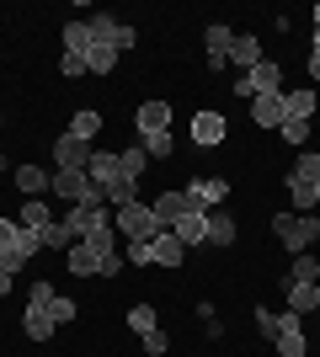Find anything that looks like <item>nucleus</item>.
I'll return each instance as SVG.
<instances>
[{
	"instance_id": "nucleus-47",
	"label": "nucleus",
	"mask_w": 320,
	"mask_h": 357,
	"mask_svg": "<svg viewBox=\"0 0 320 357\" xmlns=\"http://www.w3.org/2000/svg\"><path fill=\"white\" fill-rule=\"evenodd\" d=\"M0 165H6V155H0Z\"/></svg>"
},
{
	"instance_id": "nucleus-15",
	"label": "nucleus",
	"mask_w": 320,
	"mask_h": 357,
	"mask_svg": "<svg viewBox=\"0 0 320 357\" xmlns=\"http://www.w3.org/2000/svg\"><path fill=\"white\" fill-rule=\"evenodd\" d=\"M267 59V54H261V38L257 32H235V48H229V64H235V70H257V64Z\"/></svg>"
},
{
	"instance_id": "nucleus-8",
	"label": "nucleus",
	"mask_w": 320,
	"mask_h": 357,
	"mask_svg": "<svg viewBox=\"0 0 320 357\" xmlns=\"http://www.w3.org/2000/svg\"><path fill=\"white\" fill-rule=\"evenodd\" d=\"M229 48H235V32H229L224 22H213V27L203 32V64H208V70H224Z\"/></svg>"
},
{
	"instance_id": "nucleus-44",
	"label": "nucleus",
	"mask_w": 320,
	"mask_h": 357,
	"mask_svg": "<svg viewBox=\"0 0 320 357\" xmlns=\"http://www.w3.org/2000/svg\"><path fill=\"white\" fill-rule=\"evenodd\" d=\"M310 80L320 86V54H310Z\"/></svg>"
},
{
	"instance_id": "nucleus-9",
	"label": "nucleus",
	"mask_w": 320,
	"mask_h": 357,
	"mask_svg": "<svg viewBox=\"0 0 320 357\" xmlns=\"http://www.w3.org/2000/svg\"><path fill=\"white\" fill-rule=\"evenodd\" d=\"M59 224H64L75 240H86V235H96V229H107V224H112V208H70Z\"/></svg>"
},
{
	"instance_id": "nucleus-35",
	"label": "nucleus",
	"mask_w": 320,
	"mask_h": 357,
	"mask_svg": "<svg viewBox=\"0 0 320 357\" xmlns=\"http://www.w3.org/2000/svg\"><path fill=\"white\" fill-rule=\"evenodd\" d=\"M54 294H59V288L48 283V278H32V288H27V304H32V310H48V304H54Z\"/></svg>"
},
{
	"instance_id": "nucleus-27",
	"label": "nucleus",
	"mask_w": 320,
	"mask_h": 357,
	"mask_svg": "<svg viewBox=\"0 0 320 357\" xmlns=\"http://www.w3.org/2000/svg\"><path fill=\"white\" fill-rule=\"evenodd\" d=\"M118 165H123V176H144V165H150V155H144V144H123L118 149Z\"/></svg>"
},
{
	"instance_id": "nucleus-14",
	"label": "nucleus",
	"mask_w": 320,
	"mask_h": 357,
	"mask_svg": "<svg viewBox=\"0 0 320 357\" xmlns=\"http://www.w3.org/2000/svg\"><path fill=\"white\" fill-rule=\"evenodd\" d=\"M150 208H155V219H160V224L171 229V224L182 219V213H192V197H187V187H166V192L155 197Z\"/></svg>"
},
{
	"instance_id": "nucleus-3",
	"label": "nucleus",
	"mask_w": 320,
	"mask_h": 357,
	"mask_svg": "<svg viewBox=\"0 0 320 357\" xmlns=\"http://www.w3.org/2000/svg\"><path fill=\"white\" fill-rule=\"evenodd\" d=\"M273 91H283V64L277 59H261L257 70L235 75V96L241 102H257V96H273Z\"/></svg>"
},
{
	"instance_id": "nucleus-36",
	"label": "nucleus",
	"mask_w": 320,
	"mask_h": 357,
	"mask_svg": "<svg viewBox=\"0 0 320 357\" xmlns=\"http://www.w3.org/2000/svg\"><path fill=\"white\" fill-rule=\"evenodd\" d=\"M139 347H144V357H166V352H171V336L155 326V331H144V336H139Z\"/></svg>"
},
{
	"instance_id": "nucleus-5",
	"label": "nucleus",
	"mask_w": 320,
	"mask_h": 357,
	"mask_svg": "<svg viewBox=\"0 0 320 357\" xmlns=\"http://www.w3.org/2000/svg\"><path fill=\"white\" fill-rule=\"evenodd\" d=\"M11 187L22 197H48L54 192V171L38 165V160H22V165H11Z\"/></svg>"
},
{
	"instance_id": "nucleus-25",
	"label": "nucleus",
	"mask_w": 320,
	"mask_h": 357,
	"mask_svg": "<svg viewBox=\"0 0 320 357\" xmlns=\"http://www.w3.org/2000/svg\"><path fill=\"white\" fill-rule=\"evenodd\" d=\"M70 134H75L80 144H91V139L102 134V112H96V107H80L75 118H70Z\"/></svg>"
},
{
	"instance_id": "nucleus-10",
	"label": "nucleus",
	"mask_w": 320,
	"mask_h": 357,
	"mask_svg": "<svg viewBox=\"0 0 320 357\" xmlns=\"http://www.w3.org/2000/svg\"><path fill=\"white\" fill-rule=\"evenodd\" d=\"M187 261V245L176 235H171V229H160V235L150 240V267H166V272H176Z\"/></svg>"
},
{
	"instance_id": "nucleus-42",
	"label": "nucleus",
	"mask_w": 320,
	"mask_h": 357,
	"mask_svg": "<svg viewBox=\"0 0 320 357\" xmlns=\"http://www.w3.org/2000/svg\"><path fill=\"white\" fill-rule=\"evenodd\" d=\"M134 43H139V32L128 27V22H118V54H128V48H134Z\"/></svg>"
},
{
	"instance_id": "nucleus-17",
	"label": "nucleus",
	"mask_w": 320,
	"mask_h": 357,
	"mask_svg": "<svg viewBox=\"0 0 320 357\" xmlns=\"http://www.w3.org/2000/svg\"><path fill=\"white\" fill-rule=\"evenodd\" d=\"M315 107H320V96H315V86H299V91H283V112H289L294 123H310L315 118ZM283 118V123H289Z\"/></svg>"
},
{
	"instance_id": "nucleus-16",
	"label": "nucleus",
	"mask_w": 320,
	"mask_h": 357,
	"mask_svg": "<svg viewBox=\"0 0 320 357\" xmlns=\"http://www.w3.org/2000/svg\"><path fill=\"white\" fill-rule=\"evenodd\" d=\"M64 267L75 272V278H102V251H91L86 240H75V245L64 251Z\"/></svg>"
},
{
	"instance_id": "nucleus-4",
	"label": "nucleus",
	"mask_w": 320,
	"mask_h": 357,
	"mask_svg": "<svg viewBox=\"0 0 320 357\" xmlns=\"http://www.w3.org/2000/svg\"><path fill=\"white\" fill-rule=\"evenodd\" d=\"M273 352L277 357H305L310 352V336H305V314H277V336H273Z\"/></svg>"
},
{
	"instance_id": "nucleus-1",
	"label": "nucleus",
	"mask_w": 320,
	"mask_h": 357,
	"mask_svg": "<svg viewBox=\"0 0 320 357\" xmlns=\"http://www.w3.org/2000/svg\"><path fill=\"white\" fill-rule=\"evenodd\" d=\"M112 224H118L123 245H128V240H139V245H150V240L160 235V229H166V224L155 219V208H150V203H139V197H134V203H123V208H118V219H112Z\"/></svg>"
},
{
	"instance_id": "nucleus-41",
	"label": "nucleus",
	"mask_w": 320,
	"mask_h": 357,
	"mask_svg": "<svg viewBox=\"0 0 320 357\" xmlns=\"http://www.w3.org/2000/svg\"><path fill=\"white\" fill-rule=\"evenodd\" d=\"M118 272H128V261H123L118 251H107L102 256V278H118Z\"/></svg>"
},
{
	"instance_id": "nucleus-37",
	"label": "nucleus",
	"mask_w": 320,
	"mask_h": 357,
	"mask_svg": "<svg viewBox=\"0 0 320 357\" xmlns=\"http://www.w3.org/2000/svg\"><path fill=\"white\" fill-rule=\"evenodd\" d=\"M139 144H144V155H150V160H171L176 139H171V134H150V139H139Z\"/></svg>"
},
{
	"instance_id": "nucleus-21",
	"label": "nucleus",
	"mask_w": 320,
	"mask_h": 357,
	"mask_svg": "<svg viewBox=\"0 0 320 357\" xmlns=\"http://www.w3.org/2000/svg\"><path fill=\"white\" fill-rule=\"evenodd\" d=\"M16 240H22V224H16V219H0V261H6L11 272H22L27 261L16 256Z\"/></svg>"
},
{
	"instance_id": "nucleus-33",
	"label": "nucleus",
	"mask_w": 320,
	"mask_h": 357,
	"mask_svg": "<svg viewBox=\"0 0 320 357\" xmlns=\"http://www.w3.org/2000/svg\"><path fill=\"white\" fill-rule=\"evenodd\" d=\"M48 314H54V326H75V314H80V304L70 294H54V304H48Z\"/></svg>"
},
{
	"instance_id": "nucleus-31",
	"label": "nucleus",
	"mask_w": 320,
	"mask_h": 357,
	"mask_svg": "<svg viewBox=\"0 0 320 357\" xmlns=\"http://www.w3.org/2000/svg\"><path fill=\"white\" fill-rule=\"evenodd\" d=\"M283 283H320V261H315V256H294V272H289V278H283Z\"/></svg>"
},
{
	"instance_id": "nucleus-49",
	"label": "nucleus",
	"mask_w": 320,
	"mask_h": 357,
	"mask_svg": "<svg viewBox=\"0 0 320 357\" xmlns=\"http://www.w3.org/2000/svg\"><path fill=\"white\" fill-rule=\"evenodd\" d=\"M315 197H320V187H315Z\"/></svg>"
},
{
	"instance_id": "nucleus-23",
	"label": "nucleus",
	"mask_w": 320,
	"mask_h": 357,
	"mask_svg": "<svg viewBox=\"0 0 320 357\" xmlns=\"http://www.w3.org/2000/svg\"><path fill=\"white\" fill-rule=\"evenodd\" d=\"M208 245L213 251H229V245H235V219H229L224 208L208 213Z\"/></svg>"
},
{
	"instance_id": "nucleus-24",
	"label": "nucleus",
	"mask_w": 320,
	"mask_h": 357,
	"mask_svg": "<svg viewBox=\"0 0 320 357\" xmlns=\"http://www.w3.org/2000/svg\"><path fill=\"white\" fill-rule=\"evenodd\" d=\"M22 331H27V342H48L59 326H54V314H48V310H32V304H27V310H22Z\"/></svg>"
},
{
	"instance_id": "nucleus-46",
	"label": "nucleus",
	"mask_w": 320,
	"mask_h": 357,
	"mask_svg": "<svg viewBox=\"0 0 320 357\" xmlns=\"http://www.w3.org/2000/svg\"><path fill=\"white\" fill-rule=\"evenodd\" d=\"M310 16H315V27H320V0H315V11H310Z\"/></svg>"
},
{
	"instance_id": "nucleus-26",
	"label": "nucleus",
	"mask_w": 320,
	"mask_h": 357,
	"mask_svg": "<svg viewBox=\"0 0 320 357\" xmlns=\"http://www.w3.org/2000/svg\"><path fill=\"white\" fill-rule=\"evenodd\" d=\"M64 54H80V59L91 54V27L86 22H64Z\"/></svg>"
},
{
	"instance_id": "nucleus-40",
	"label": "nucleus",
	"mask_w": 320,
	"mask_h": 357,
	"mask_svg": "<svg viewBox=\"0 0 320 357\" xmlns=\"http://www.w3.org/2000/svg\"><path fill=\"white\" fill-rule=\"evenodd\" d=\"M251 314H257V331L273 342V336H277V314H273V310H251Z\"/></svg>"
},
{
	"instance_id": "nucleus-28",
	"label": "nucleus",
	"mask_w": 320,
	"mask_h": 357,
	"mask_svg": "<svg viewBox=\"0 0 320 357\" xmlns=\"http://www.w3.org/2000/svg\"><path fill=\"white\" fill-rule=\"evenodd\" d=\"M86 70H91V75H112V70H118V48L91 43V54H86Z\"/></svg>"
},
{
	"instance_id": "nucleus-20",
	"label": "nucleus",
	"mask_w": 320,
	"mask_h": 357,
	"mask_svg": "<svg viewBox=\"0 0 320 357\" xmlns=\"http://www.w3.org/2000/svg\"><path fill=\"white\" fill-rule=\"evenodd\" d=\"M283 187H289V213H315V208H320L315 187H310V181H299L294 171H289V181H283Z\"/></svg>"
},
{
	"instance_id": "nucleus-19",
	"label": "nucleus",
	"mask_w": 320,
	"mask_h": 357,
	"mask_svg": "<svg viewBox=\"0 0 320 357\" xmlns=\"http://www.w3.org/2000/svg\"><path fill=\"white\" fill-rule=\"evenodd\" d=\"M283 294H289L294 314H315L320 310V283H283Z\"/></svg>"
},
{
	"instance_id": "nucleus-48",
	"label": "nucleus",
	"mask_w": 320,
	"mask_h": 357,
	"mask_svg": "<svg viewBox=\"0 0 320 357\" xmlns=\"http://www.w3.org/2000/svg\"><path fill=\"white\" fill-rule=\"evenodd\" d=\"M0 123H6V112H0Z\"/></svg>"
},
{
	"instance_id": "nucleus-29",
	"label": "nucleus",
	"mask_w": 320,
	"mask_h": 357,
	"mask_svg": "<svg viewBox=\"0 0 320 357\" xmlns=\"http://www.w3.org/2000/svg\"><path fill=\"white\" fill-rule=\"evenodd\" d=\"M294 176L320 187V149H299V160H294Z\"/></svg>"
},
{
	"instance_id": "nucleus-12",
	"label": "nucleus",
	"mask_w": 320,
	"mask_h": 357,
	"mask_svg": "<svg viewBox=\"0 0 320 357\" xmlns=\"http://www.w3.org/2000/svg\"><path fill=\"white\" fill-rule=\"evenodd\" d=\"M224 134H229L224 112H198V118H192V144H198V149H219Z\"/></svg>"
},
{
	"instance_id": "nucleus-22",
	"label": "nucleus",
	"mask_w": 320,
	"mask_h": 357,
	"mask_svg": "<svg viewBox=\"0 0 320 357\" xmlns=\"http://www.w3.org/2000/svg\"><path fill=\"white\" fill-rule=\"evenodd\" d=\"M16 224H22V229H48V224H54V208H48L43 197H22V213H16Z\"/></svg>"
},
{
	"instance_id": "nucleus-43",
	"label": "nucleus",
	"mask_w": 320,
	"mask_h": 357,
	"mask_svg": "<svg viewBox=\"0 0 320 357\" xmlns=\"http://www.w3.org/2000/svg\"><path fill=\"white\" fill-rule=\"evenodd\" d=\"M11 283H16V272H11V267H6V261H0V298L11 294Z\"/></svg>"
},
{
	"instance_id": "nucleus-38",
	"label": "nucleus",
	"mask_w": 320,
	"mask_h": 357,
	"mask_svg": "<svg viewBox=\"0 0 320 357\" xmlns=\"http://www.w3.org/2000/svg\"><path fill=\"white\" fill-rule=\"evenodd\" d=\"M277 134H283V144H289V149H310V123H294V118H289Z\"/></svg>"
},
{
	"instance_id": "nucleus-7",
	"label": "nucleus",
	"mask_w": 320,
	"mask_h": 357,
	"mask_svg": "<svg viewBox=\"0 0 320 357\" xmlns=\"http://www.w3.org/2000/svg\"><path fill=\"white\" fill-rule=\"evenodd\" d=\"M91 165V144H80L70 128L54 139V171H86Z\"/></svg>"
},
{
	"instance_id": "nucleus-6",
	"label": "nucleus",
	"mask_w": 320,
	"mask_h": 357,
	"mask_svg": "<svg viewBox=\"0 0 320 357\" xmlns=\"http://www.w3.org/2000/svg\"><path fill=\"white\" fill-rule=\"evenodd\" d=\"M187 197H192V208H198V213H213V208H224L229 181L224 176H192V181H187Z\"/></svg>"
},
{
	"instance_id": "nucleus-30",
	"label": "nucleus",
	"mask_w": 320,
	"mask_h": 357,
	"mask_svg": "<svg viewBox=\"0 0 320 357\" xmlns=\"http://www.w3.org/2000/svg\"><path fill=\"white\" fill-rule=\"evenodd\" d=\"M86 27H91V43H107V48H118V16H91Z\"/></svg>"
},
{
	"instance_id": "nucleus-45",
	"label": "nucleus",
	"mask_w": 320,
	"mask_h": 357,
	"mask_svg": "<svg viewBox=\"0 0 320 357\" xmlns=\"http://www.w3.org/2000/svg\"><path fill=\"white\" fill-rule=\"evenodd\" d=\"M310 54H320V27H315V38H310Z\"/></svg>"
},
{
	"instance_id": "nucleus-11",
	"label": "nucleus",
	"mask_w": 320,
	"mask_h": 357,
	"mask_svg": "<svg viewBox=\"0 0 320 357\" xmlns=\"http://www.w3.org/2000/svg\"><path fill=\"white\" fill-rule=\"evenodd\" d=\"M134 128H139V139H150V134H171V102H139Z\"/></svg>"
},
{
	"instance_id": "nucleus-39",
	"label": "nucleus",
	"mask_w": 320,
	"mask_h": 357,
	"mask_svg": "<svg viewBox=\"0 0 320 357\" xmlns=\"http://www.w3.org/2000/svg\"><path fill=\"white\" fill-rule=\"evenodd\" d=\"M59 75H64V80H80V75H91V70H86V59H80V54H64V59H59Z\"/></svg>"
},
{
	"instance_id": "nucleus-18",
	"label": "nucleus",
	"mask_w": 320,
	"mask_h": 357,
	"mask_svg": "<svg viewBox=\"0 0 320 357\" xmlns=\"http://www.w3.org/2000/svg\"><path fill=\"white\" fill-rule=\"evenodd\" d=\"M283 118H289V112H283V91L251 102V123H257V128H283Z\"/></svg>"
},
{
	"instance_id": "nucleus-32",
	"label": "nucleus",
	"mask_w": 320,
	"mask_h": 357,
	"mask_svg": "<svg viewBox=\"0 0 320 357\" xmlns=\"http://www.w3.org/2000/svg\"><path fill=\"white\" fill-rule=\"evenodd\" d=\"M155 326H160L155 304H134V310H128V331H134V336H144V331H155Z\"/></svg>"
},
{
	"instance_id": "nucleus-2",
	"label": "nucleus",
	"mask_w": 320,
	"mask_h": 357,
	"mask_svg": "<svg viewBox=\"0 0 320 357\" xmlns=\"http://www.w3.org/2000/svg\"><path fill=\"white\" fill-rule=\"evenodd\" d=\"M273 235L283 240L294 256H305L310 245L320 240V213H277V219H273Z\"/></svg>"
},
{
	"instance_id": "nucleus-13",
	"label": "nucleus",
	"mask_w": 320,
	"mask_h": 357,
	"mask_svg": "<svg viewBox=\"0 0 320 357\" xmlns=\"http://www.w3.org/2000/svg\"><path fill=\"white\" fill-rule=\"evenodd\" d=\"M171 235L182 240L187 251H203V245H208V213H198V208H192V213H182V219L171 224Z\"/></svg>"
},
{
	"instance_id": "nucleus-34",
	"label": "nucleus",
	"mask_w": 320,
	"mask_h": 357,
	"mask_svg": "<svg viewBox=\"0 0 320 357\" xmlns=\"http://www.w3.org/2000/svg\"><path fill=\"white\" fill-rule=\"evenodd\" d=\"M70 245H75V235H70V229L54 219V224L43 229V251H70Z\"/></svg>"
}]
</instances>
